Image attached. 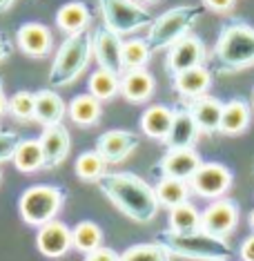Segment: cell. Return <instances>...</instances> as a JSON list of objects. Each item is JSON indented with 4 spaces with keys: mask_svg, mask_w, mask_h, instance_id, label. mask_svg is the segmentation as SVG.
Listing matches in <instances>:
<instances>
[{
    "mask_svg": "<svg viewBox=\"0 0 254 261\" xmlns=\"http://www.w3.org/2000/svg\"><path fill=\"white\" fill-rule=\"evenodd\" d=\"M158 243H163L170 250V254L183 259H196V261H210V259H232L234 250L223 237H214L205 230H194V232H174V230H163L156 237Z\"/></svg>",
    "mask_w": 254,
    "mask_h": 261,
    "instance_id": "3957f363",
    "label": "cell"
},
{
    "mask_svg": "<svg viewBox=\"0 0 254 261\" xmlns=\"http://www.w3.org/2000/svg\"><path fill=\"white\" fill-rule=\"evenodd\" d=\"M98 188L103 197L132 221L150 223L158 215L154 188L134 172H107L98 181Z\"/></svg>",
    "mask_w": 254,
    "mask_h": 261,
    "instance_id": "6da1fadb",
    "label": "cell"
},
{
    "mask_svg": "<svg viewBox=\"0 0 254 261\" xmlns=\"http://www.w3.org/2000/svg\"><path fill=\"white\" fill-rule=\"evenodd\" d=\"M156 81L145 67L140 69H125L121 74V94L129 103H145L154 96Z\"/></svg>",
    "mask_w": 254,
    "mask_h": 261,
    "instance_id": "ac0fdd59",
    "label": "cell"
},
{
    "mask_svg": "<svg viewBox=\"0 0 254 261\" xmlns=\"http://www.w3.org/2000/svg\"><path fill=\"white\" fill-rule=\"evenodd\" d=\"M40 145H43V154H45V168H58L61 163H65L69 150H72V139L69 132L63 123L56 125H45L43 134H40Z\"/></svg>",
    "mask_w": 254,
    "mask_h": 261,
    "instance_id": "e0dca14e",
    "label": "cell"
},
{
    "mask_svg": "<svg viewBox=\"0 0 254 261\" xmlns=\"http://www.w3.org/2000/svg\"><path fill=\"white\" fill-rule=\"evenodd\" d=\"M201 163H203V159L199 156V152L194 147H167V152L158 161L156 170L161 172V176H174V179L190 181V176L199 170Z\"/></svg>",
    "mask_w": 254,
    "mask_h": 261,
    "instance_id": "4fadbf2b",
    "label": "cell"
},
{
    "mask_svg": "<svg viewBox=\"0 0 254 261\" xmlns=\"http://www.w3.org/2000/svg\"><path fill=\"white\" fill-rule=\"evenodd\" d=\"M121 261H172V254L163 243H136L121 254Z\"/></svg>",
    "mask_w": 254,
    "mask_h": 261,
    "instance_id": "d6a6232c",
    "label": "cell"
},
{
    "mask_svg": "<svg viewBox=\"0 0 254 261\" xmlns=\"http://www.w3.org/2000/svg\"><path fill=\"white\" fill-rule=\"evenodd\" d=\"M187 108V112L192 114L194 123H196L201 134H218V125H221V114H223V103L214 96H203L199 98H190L183 103Z\"/></svg>",
    "mask_w": 254,
    "mask_h": 261,
    "instance_id": "2e32d148",
    "label": "cell"
},
{
    "mask_svg": "<svg viewBox=\"0 0 254 261\" xmlns=\"http://www.w3.org/2000/svg\"><path fill=\"white\" fill-rule=\"evenodd\" d=\"M14 3L16 0H0V14H3V11H9L14 7Z\"/></svg>",
    "mask_w": 254,
    "mask_h": 261,
    "instance_id": "60d3db41",
    "label": "cell"
},
{
    "mask_svg": "<svg viewBox=\"0 0 254 261\" xmlns=\"http://www.w3.org/2000/svg\"><path fill=\"white\" fill-rule=\"evenodd\" d=\"M210 85H212V72L205 65H199V67L185 69V72L172 76L174 92L185 100L199 98V96H203V94H208Z\"/></svg>",
    "mask_w": 254,
    "mask_h": 261,
    "instance_id": "d6986e66",
    "label": "cell"
},
{
    "mask_svg": "<svg viewBox=\"0 0 254 261\" xmlns=\"http://www.w3.org/2000/svg\"><path fill=\"white\" fill-rule=\"evenodd\" d=\"M98 9L103 16V25H107L118 36L143 32L154 22L150 9L143 7L138 0H98Z\"/></svg>",
    "mask_w": 254,
    "mask_h": 261,
    "instance_id": "52a82bcc",
    "label": "cell"
},
{
    "mask_svg": "<svg viewBox=\"0 0 254 261\" xmlns=\"http://www.w3.org/2000/svg\"><path fill=\"white\" fill-rule=\"evenodd\" d=\"M218 74H236L254 67V27L243 20H230L221 27L212 49Z\"/></svg>",
    "mask_w": 254,
    "mask_h": 261,
    "instance_id": "7a4b0ae2",
    "label": "cell"
},
{
    "mask_svg": "<svg viewBox=\"0 0 254 261\" xmlns=\"http://www.w3.org/2000/svg\"><path fill=\"white\" fill-rule=\"evenodd\" d=\"M170 230L174 232H194V230H201V212L199 207L185 201L181 205L170 207Z\"/></svg>",
    "mask_w": 254,
    "mask_h": 261,
    "instance_id": "4dcf8cb0",
    "label": "cell"
},
{
    "mask_svg": "<svg viewBox=\"0 0 254 261\" xmlns=\"http://www.w3.org/2000/svg\"><path fill=\"white\" fill-rule=\"evenodd\" d=\"M107 161H105L103 156L98 154V150H87L82 152L78 159H76L74 163V172L76 176H78L80 181L85 183H98L103 179L105 174H107Z\"/></svg>",
    "mask_w": 254,
    "mask_h": 261,
    "instance_id": "f1b7e54d",
    "label": "cell"
},
{
    "mask_svg": "<svg viewBox=\"0 0 254 261\" xmlns=\"http://www.w3.org/2000/svg\"><path fill=\"white\" fill-rule=\"evenodd\" d=\"M201 3H203L205 9L214 11V14H228V11L234 9L236 0H201Z\"/></svg>",
    "mask_w": 254,
    "mask_h": 261,
    "instance_id": "8d00e7d4",
    "label": "cell"
},
{
    "mask_svg": "<svg viewBox=\"0 0 254 261\" xmlns=\"http://www.w3.org/2000/svg\"><path fill=\"white\" fill-rule=\"evenodd\" d=\"M65 205V192L58 186H32L20 194L18 212L22 221L34 228L54 221Z\"/></svg>",
    "mask_w": 254,
    "mask_h": 261,
    "instance_id": "8992f818",
    "label": "cell"
},
{
    "mask_svg": "<svg viewBox=\"0 0 254 261\" xmlns=\"http://www.w3.org/2000/svg\"><path fill=\"white\" fill-rule=\"evenodd\" d=\"M36 248L40 254L49 259H61L74 248L72 243V230L67 228L63 221H49L40 225L36 232Z\"/></svg>",
    "mask_w": 254,
    "mask_h": 261,
    "instance_id": "5bb4252c",
    "label": "cell"
},
{
    "mask_svg": "<svg viewBox=\"0 0 254 261\" xmlns=\"http://www.w3.org/2000/svg\"><path fill=\"white\" fill-rule=\"evenodd\" d=\"M92 25V11L85 3L80 0H72V3H65L61 9L56 11V27L63 34L72 36V34L87 32Z\"/></svg>",
    "mask_w": 254,
    "mask_h": 261,
    "instance_id": "44dd1931",
    "label": "cell"
},
{
    "mask_svg": "<svg viewBox=\"0 0 254 261\" xmlns=\"http://www.w3.org/2000/svg\"><path fill=\"white\" fill-rule=\"evenodd\" d=\"M94 38V58L98 67H105L109 72L123 74V36L111 32L107 25H100L96 32H92Z\"/></svg>",
    "mask_w": 254,
    "mask_h": 261,
    "instance_id": "8fae6325",
    "label": "cell"
},
{
    "mask_svg": "<svg viewBox=\"0 0 254 261\" xmlns=\"http://www.w3.org/2000/svg\"><path fill=\"white\" fill-rule=\"evenodd\" d=\"M174 121V110L172 108H165V105H152L143 112L140 116V132L150 139L156 141H165L170 134V127H172Z\"/></svg>",
    "mask_w": 254,
    "mask_h": 261,
    "instance_id": "603a6c76",
    "label": "cell"
},
{
    "mask_svg": "<svg viewBox=\"0 0 254 261\" xmlns=\"http://www.w3.org/2000/svg\"><path fill=\"white\" fill-rule=\"evenodd\" d=\"M199 127L194 123L192 114L187 112L185 105H179L174 108V121H172V127H170V134L167 139L163 141L167 147H194L199 141Z\"/></svg>",
    "mask_w": 254,
    "mask_h": 261,
    "instance_id": "ffe728a7",
    "label": "cell"
},
{
    "mask_svg": "<svg viewBox=\"0 0 254 261\" xmlns=\"http://www.w3.org/2000/svg\"><path fill=\"white\" fill-rule=\"evenodd\" d=\"M201 16H203V7L199 5H179V7L167 9L165 14L154 18L147 29V45L152 47V51L170 49L174 43H179L192 32Z\"/></svg>",
    "mask_w": 254,
    "mask_h": 261,
    "instance_id": "5b68a950",
    "label": "cell"
},
{
    "mask_svg": "<svg viewBox=\"0 0 254 261\" xmlns=\"http://www.w3.org/2000/svg\"><path fill=\"white\" fill-rule=\"evenodd\" d=\"M72 243L82 254H90L103 246V230L94 221H80L72 228Z\"/></svg>",
    "mask_w": 254,
    "mask_h": 261,
    "instance_id": "f546056e",
    "label": "cell"
},
{
    "mask_svg": "<svg viewBox=\"0 0 254 261\" xmlns=\"http://www.w3.org/2000/svg\"><path fill=\"white\" fill-rule=\"evenodd\" d=\"M67 114L76 125H80V127L96 125L100 121V116H103V103H100L96 96H92L90 92L78 94V96H74L72 103H69Z\"/></svg>",
    "mask_w": 254,
    "mask_h": 261,
    "instance_id": "d4e9b609",
    "label": "cell"
},
{
    "mask_svg": "<svg viewBox=\"0 0 254 261\" xmlns=\"http://www.w3.org/2000/svg\"><path fill=\"white\" fill-rule=\"evenodd\" d=\"M94 58V38L92 32L72 34L58 47L54 63L49 69V85L51 87H69L82 76L87 65Z\"/></svg>",
    "mask_w": 254,
    "mask_h": 261,
    "instance_id": "277c9868",
    "label": "cell"
},
{
    "mask_svg": "<svg viewBox=\"0 0 254 261\" xmlns=\"http://www.w3.org/2000/svg\"><path fill=\"white\" fill-rule=\"evenodd\" d=\"M152 47L147 45L145 38H129L123 40V67L125 69H140L150 63Z\"/></svg>",
    "mask_w": 254,
    "mask_h": 261,
    "instance_id": "1f68e13d",
    "label": "cell"
},
{
    "mask_svg": "<svg viewBox=\"0 0 254 261\" xmlns=\"http://www.w3.org/2000/svg\"><path fill=\"white\" fill-rule=\"evenodd\" d=\"M190 188L194 194L203 199H221L223 194L232 188L234 174L225 163L218 161H203L199 170L190 176Z\"/></svg>",
    "mask_w": 254,
    "mask_h": 261,
    "instance_id": "ba28073f",
    "label": "cell"
},
{
    "mask_svg": "<svg viewBox=\"0 0 254 261\" xmlns=\"http://www.w3.org/2000/svg\"><path fill=\"white\" fill-rule=\"evenodd\" d=\"M154 192H156L158 205L167 207V210L190 201V194H194L190 183L183 179H174V176H161L158 183L154 186Z\"/></svg>",
    "mask_w": 254,
    "mask_h": 261,
    "instance_id": "484cf974",
    "label": "cell"
},
{
    "mask_svg": "<svg viewBox=\"0 0 254 261\" xmlns=\"http://www.w3.org/2000/svg\"><path fill=\"white\" fill-rule=\"evenodd\" d=\"M7 112L16 121H32L36 114V94L20 90L7 100Z\"/></svg>",
    "mask_w": 254,
    "mask_h": 261,
    "instance_id": "836d02e7",
    "label": "cell"
},
{
    "mask_svg": "<svg viewBox=\"0 0 254 261\" xmlns=\"http://www.w3.org/2000/svg\"><path fill=\"white\" fill-rule=\"evenodd\" d=\"M239 217H241V210H239L236 201L225 199V197L214 199L201 212V230H205V232H210L214 237L228 239V237L234 232L236 223H239Z\"/></svg>",
    "mask_w": 254,
    "mask_h": 261,
    "instance_id": "9c48e42d",
    "label": "cell"
},
{
    "mask_svg": "<svg viewBox=\"0 0 254 261\" xmlns=\"http://www.w3.org/2000/svg\"><path fill=\"white\" fill-rule=\"evenodd\" d=\"M65 114H67V105H65V100L54 90L36 92V114H34L36 123H40L43 127L56 125V123H63Z\"/></svg>",
    "mask_w": 254,
    "mask_h": 261,
    "instance_id": "cb8c5ba5",
    "label": "cell"
},
{
    "mask_svg": "<svg viewBox=\"0 0 254 261\" xmlns=\"http://www.w3.org/2000/svg\"><path fill=\"white\" fill-rule=\"evenodd\" d=\"M87 90H90L92 96H96L100 103L111 100L116 94H121V74L109 72V69H105V67L94 69L90 81H87Z\"/></svg>",
    "mask_w": 254,
    "mask_h": 261,
    "instance_id": "83f0119b",
    "label": "cell"
},
{
    "mask_svg": "<svg viewBox=\"0 0 254 261\" xmlns=\"http://www.w3.org/2000/svg\"><path fill=\"white\" fill-rule=\"evenodd\" d=\"M239 259L241 261H254V232L243 239V243L239 246Z\"/></svg>",
    "mask_w": 254,
    "mask_h": 261,
    "instance_id": "74e56055",
    "label": "cell"
},
{
    "mask_svg": "<svg viewBox=\"0 0 254 261\" xmlns=\"http://www.w3.org/2000/svg\"><path fill=\"white\" fill-rule=\"evenodd\" d=\"M0 179H3V172H0Z\"/></svg>",
    "mask_w": 254,
    "mask_h": 261,
    "instance_id": "bcb514c9",
    "label": "cell"
},
{
    "mask_svg": "<svg viewBox=\"0 0 254 261\" xmlns=\"http://www.w3.org/2000/svg\"><path fill=\"white\" fill-rule=\"evenodd\" d=\"M252 108H254V92H252Z\"/></svg>",
    "mask_w": 254,
    "mask_h": 261,
    "instance_id": "f6af8a7d",
    "label": "cell"
},
{
    "mask_svg": "<svg viewBox=\"0 0 254 261\" xmlns=\"http://www.w3.org/2000/svg\"><path fill=\"white\" fill-rule=\"evenodd\" d=\"M247 221H250V228H252V232H254V210L250 212V219H247Z\"/></svg>",
    "mask_w": 254,
    "mask_h": 261,
    "instance_id": "b9f144b4",
    "label": "cell"
},
{
    "mask_svg": "<svg viewBox=\"0 0 254 261\" xmlns=\"http://www.w3.org/2000/svg\"><path fill=\"white\" fill-rule=\"evenodd\" d=\"M16 45L22 54L32 58H45L51 54L54 36H51L49 27L43 22H25L16 32Z\"/></svg>",
    "mask_w": 254,
    "mask_h": 261,
    "instance_id": "9a60e30c",
    "label": "cell"
},
{
    "mask_svg": "<svg viewBox=\"0 0 254 261\" xmlns=\"http://www.w3.org/2000/svg\"><path fill=\"white\" fill-rule=\"evenodd\" d=\"M11 163L16 165V170L22 174H34L36 170L45 168V154H43V145L38 139H22L18 147L14 152Z\"/></svg>",
    "mask_w": 254,
    "mask_h": 261,
    "instance_id": "4316f807",
    "label": "cell"
},
{
    "mask_svg": "<svg viewBox=\"0 0 254 261\" xmlns=\"http://www.w3.org/2000/svg\"><path fill=\"white\" fill-rule=\"evenodd\" d=\"M138 143V134L129 132V129H107L105 134L98 136L96 150L107 163H121L136 152Z\"/></svg>",
    "mask_w": 254,
    "mask_h": 261,
    "instance_id": "7c38bea8",
    "label": "cell"
},
{
    "mask_svg": "<svg viewBox=\"0 0 254 261\" xmlns=\"http://www.w3.org/2000/svg\"><path fill=\"white\" fill-rule=\"evenodd\" d=\"M85 261H121V254H118L116 250H111V248L100 246L98 250L85 254Z\"/></svg>",
    "mask_w": 254,
    "mask_h": 261,
    "instance_id": "d590c367",
    "label": "cell"
},
{
    "mask_svg": "<svg viewBox=\"0 0 254 261\" xmlns=\"http://www.w3.org/2000/svg\"><path fill=\"white\" fill-rule=\"evenodd\" d=\"M140 5H154V3H158V0H138Z\"/></svg>",
    "mask_w": 254,
    "mask_h": 261,
    "instance_id": "7bdbcfd3",
    "label": "cell"
},
{
    "mask_svg": "<svg viewBox=\"0 0 254 261\" xmlns=\"http://www.w3.org/2000/svg\"><path fill=\"white\" fill-rule=\"evenodd\" d=\"M20 136L16 132H9V129H0V163L11 161L14 159V152L20 143Z\"/></svg>",
    "mask_w": 254,
    "mask_h": 261,
    "instance_id": "e575fe53",
    "label": "cell"
},
{
    "mask_svg": "<svg viewBox=\"0 0 254 261\" xmlns=\"http://www.w3.org/2000/svg\"><path fill=\"white\" fill-rule=\"evenodd\" d=\"M11 54H14V43L5 34H0V63H5Z\"/></svg>",
    "mask_w": 254,
    "mask_h": 261,
    "instance_id": "f35d334b",
    "label": "cell"
},
{
    "mask_svg": "<svg viewBox=\"0 0 254 261\" xmlns=\"http://www.w3.org/2000/svg\"><path fill=\"white\" fill-rule=\"evenodd\" d=\"M252 121V108L243 98H232L223 103V114H221V125H218V134L236 136L245 132Z\"/></svg>",
    "mask_w": 254,
    "mask_h": 261,
    "instance_id": "7402d4cb",
    "label": "cell"
},
{
    "mask_svg": "<svg viewBox=\"0 0 254 261\" xmlns=\"http://www.w3.org/2000/svg\"><path fill=\"white\" fill-rule=\"evenodd\" d=\"M7 96H5V90H3V81H0V116L7 112Z\"/></svg>",
    "mask_w": 254,
    "mask_h": 261,
    "instance_id": "ab89813d",
    "label": "cell"
},
{
    "mask_svg": "<svg viewBox=\"0 0 254 261\" xmlns=\"http://www.w3.org/2000/svg\"><path fill=\"white\" fill-rule=\"evenodd\" d=\"M210 261H230V259H210Z\"/></svg>",
    "mask_w": 254,
    "mask_h": 261,
    "instance_id": "ee69618b",
    "label": "cell"
},
{
    "mask_svg": "<svg viewBox=\"0 0 254 261\" xmlns=\"http://www.w3.org/2000/svg\"><path fill=\"white\" fill-rule=\"evenodd\" d=\"M205 58H208V49H205V43L194 34H187L185 38H181L179 43H174L167 49V56H165V69H167L170 76H176L185 69L199 67V65H205Z\"/></svg>",
    "mask_w": 254,
    "mask_h": 261,
    "instance_id": "30bf717a",
    "label": "cell"
}]
</instances>
